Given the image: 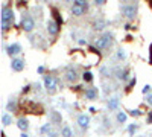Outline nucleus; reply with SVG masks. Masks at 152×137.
Returning <instances> with one entry per match:
<instances>
[{"instance_id":"23","label":"nucleus","mask_w":152,"mask_h":137,"mask_svg":"<svg viewBox=\"0 0 152 137\" xmlns=\"http://www.w3.org/2000/svg\"><path fill=\"white\" fill-rule=\"evenodd\" d=\"M50 117H52V122H61V116L56 111H50Z\"/></svg>"},{"instance_id":"20","label":"nucleus","mask_w":152,"mask_h":137,"mask_svg":"<svg viewBox=\"0 0 152 137\" xmlns=\"http://www.w3.org/2000/svg\"><path fill=\"white\" fill-rule=\"evenodd\" d=\"M40 133L41 134H49V133H52V123H44V125L40 128Z\"/></svg>"},{"instance_id":"37","label":"nucleus","mask_w":152,"mask_h":137,"mask_svg":"<svg viewBox=\"0 0 152 137\" xmlns=\"http://www.w3.org/2000/svg\"><path fill=\"white\" fill-rule=\"evenodd\" d=\"M26 92H29V85H26V87L23 89V93H26Z\"/></svg>"},{"instance_id":"10","label":"nucleus","mask_w":152,"mask_h":137,"mask_svg":"<svg viewBox=\"0 0 152 137\" xmlns=\"http://www.w3.org/2000/svg\"><path fill=\"white\" fill-rule=\"evenodd\" d=\"M97 89L96 87H88V89H85V92H84V95H85V97L87 99H90V101H94V99H97Z\"/></svg>"},{"instance_id":"13","label":"nucleus","mask_w":152,"mask_h":137,"mask_svg":"<svg viewBox=\"0 0 152 137\" xmlns=\"http://www.w3.org/2000/svg\"><path fill=\"white\" fill-rule=\"evenodd\" d=\"M17 127L24 133V131L29 128V122H28V119H26V117H20V119L17 120Z\"/></svg>"},{"instance_id":"22","label":"nucleus","mask_w":152,"mask_h":137,"mask_svg":"<svg viewBox=\"0 0 152 137\" xmlns=\"http://www.w3.org/2000/svg\"><path fill=\"white\" fill-rule=\"evenodd\" d=\"M82 79H84L85 82H91V81H93V73H91L90 70L84 72V75H82Z\"/></svg>"},{"instance_id":"17","label":"nucleus","mask_w":152,"mask_h":137,"mask_svg":"<svg viewBox=\"0 0 152 137\" xmlns=\"http://www.w3.org/2000/svg\"><path fill=\"white\" fill-rule=\"evenodd\" d=\"M6 110L15 113V111H17V101H15V99H9L8 104H6Z\"/></svg>"},{"instance_id":"39","label":"nucleus","mask_w":152,"mask_h":137,"mask_svg":"<svg viewBox=\"0 0 152 137\" xmlns=\"http://www.w3.org/2000/svg\"><path fill=\"white\" fill-rule=\"evenodd\" d=\"M149 61L152 63V44H151V58H149Z\"/></svg>"},{"instance_id":"4","label":"nucleus","mask_w":152,"mask_h":137,"mask_svg":"<svg viewBox=\"0 0 152 137\" xmlns=\"http://www.w3.org/2000/svg\"><path fill=\"white\" fill-rule=\"evenodd\" d=\"M34 28H35V20L31 15H23V18H21V29L24 32H31V31H34Z\"/></svg>"},{"instance_id":"7","label":"nucleus","mask_w":152,"mask_h":137,"mask_svg":"<svg viewBox=\"0 0 152 137\" xmlns=\"http://www.w3.org/2000/svg\"><path fill=\"white\" fill-rule=\"evenodd\" d=\"M11 69L14 70V72H21L24 69V59H21V58H12Z\"/></svg>"},{"instance_id":"9","label":"nucleus","mask_w":152,"mask_h":137,"mask_svg":"<svg viewBox=\"0 0 152 137\" xmlns=\"http://www.w3.org/2000/svg\"><path fill=\"white\" fill-rule=\"evenodd\" d=\"M78 125L82 130H87L88 125H90V116H88V114H79L78 116Z\"/></svg>"},{"instance_id":"25","label":"nucleus","mask_w":152,"mask_h":137,"mask_svg":"<svg viewBox=\"0 0 152 137\" xmlns=\"http://www.w3.org/2000/svg\"><path fill=\"white\" fill-rule=\"evenodd\" d=\"M73 5H78V6H84V8H88V2H84V0H76Z\"/></svg>"},{"instance_id":"28","label":"nucleus","mask_w":152,"mask_h":137,"mask_svg":"<svg viewBox=\"0 0 152 137\" xmlns=\"http://www.w3.org/2000/svg\"><path fill=\"white\" fill-rule=\"evenodd\" d=\"M137 128H138V127H137V125H135V123H134V125H129V127H128V131H129L131 134H134Z\"/></svg>"},{"instance_id":"21","label":"nucleus","mask_w":152,"mask_h":137,"mask_svg":"<svg viewBox=\"0 0 152 137\" xmlns=\"http://www.w3.org/2000/svg\"><path fill=\"white\" fill-rule=\"evenodd\" d=\"M126 119H128V114H126L125 111H119V113H117V122L125 123V122H126Z\"/></svg>"},{"instance_id":"33","label":"nucleus","mask_w":152,"mask_h":137,"mask_svg":"<svg viewBox=\"0 0 152 137\" xmlns=\"http://www.w3.org/2000/svg\"><path fill=\"white\" fill-rule=\"evenodd\" d=\"M34 89H35L37 92H40V90H41V84H38V82H37V84L34 85Z\"/></svg>"},{"instance_id":"31","label":"nucleus","mask_w":152,"mask_h":137,"mask_svg":"<svg viewBox=\"0 0 152 137\" xmlns=\"http://www.w3.org/2000/svg\"><path fill=\"white\" fill-rule=\"evenodd\" d=\"M149 90H151V85H145V87H143V90H142V92H143V93L146 95V93H149Z\"/></svg>"},{"instance_id":"32","label":"nucleus","mask_w":152,"mask_h":137,"mask_svg":"<svg viewBox=\"0 0 152 137\" xmlns=\"http://www.w3.org/2000/svg\"><path fill=\"white\" fill-rule=\"evenodd\" d=\"M146 102H148L149 105H152V95H148V96H146Z\"/></svg>"},{"instance_id":"34","label":"nucleus","mask_w":152,"mask_h":137,"mask_svg":"<svg viewBox=\"0 0 152 137\" xmlns=\"http://www.w3.org/2000/svg\"><path fill=\"white\" fill-rule=\"evenodd\" d=\"M47 137H58V134H56L55 131H52V133H49V134H47Z\"/></svg>"},{"instance_id":"2","label":"nucleus","mask_w":152,"mask_h":137,"mask_svg":"<svg viewBox=\"0 0 152 137\" xmlns=\"http://www.w3.org/2000/svg\"><path fill=\"white\" fill-rule=\"evenodd\" d=\"M137 9H138V5L137 3H123L120 6V11H122L123 17H126L128 20H134L135 18Z\"/></svg>"},{"instance_id":"8","label":"nucleus","mask_w":152,"mask_h":137,"mask_svg":"<svg viewBox=\"0 0 152 137\" xmlns=\"http://www.w3.org/2000/svg\"><path fill=\"white\" fill-rule=\"evenodd\" d=\"M78 78H79L78 70L73 69V67L67 69V72H66V79H67L69 82H76V81H78Z\"/></svg>"},{"instance_id":"16","label":"nucleus","mask_w":152,"mask_h":137,"mask_svg":"<svg viewBox=\"0 0 152 137\" xmlns=\"http://www.w3.org/2000/svg\"><path fill=\"white\" fill-rule=\"evenodd\" d=\"M119 107V97L114 96V97H110L108 99V110H116Z\"/></svg>"},{"instance_id":"36","label":"nucleus","mask_w":152,"mask_h":137,"mask_svg":"<svg viewBox=\"0 0 152 137\" xmlns=\"http://www.w3.org/2000/svg\"><path fill=\"white\" fill-rule=\"evenodd\" d=\"M148 123H152V113H151L149 117H148Z\"/></svg>"},{"instance_id":"24","label":"nucleus","mask_w":152,"mask_h":137,"mask_svg":"<svg viewBox=\"0 0 152 137\" xmlns=\"http://www.w3.org/2000/svg\"><path fill=\"white\" fill-rule=\"evenodd\" d=\"M129 114L132 117H138V116H142V111L140 110H129Z\"/></svg>"},{"instance_id":"5","label":"nucleus","mask_w":152,"mask_h":137,"mask_svg":"<svg viewBox=\"0 0 152 137\" xmlns=\"http://www.w3.org/2000/svg\"><path fill=\"white\" fill-rule=\"evenodd\" d=\"M5 51H6V53H8L9 56L14 58L15 55H18V53L21 52V46H20L18 43H14V44H9L8 47H5Z\"/></svg>"},{"instance_id":"27","label":"nucleus","mask_w":152,"mask_h":137,"mask_svg":"<svg viewBox=\"0 0 152 137\" xmlns=\"http://www.w3.org/2000/svg\"><path fill=\"white\" fill-rule=\"evenodd\" d=\"M53 15L56 17V23H58V24H61V23H62V18L59 17V14H58V11H56V9H53Z\"/></svg>"},{"instance_id":"30","label":"nucleus","mask_w":152,"mask_h":137,"mask_svg":"<svg viewBox=\"0 0 152 137\" xmlns=\"http://www.w3.org/2000/svg\"><path fill=\"white\" fill-rule=\"evenodd\" d=\"M104 3H105V0H94V5L96 6H102Z\"/></svg>"},{"instance_id":"38","label":"nucleus","mask_w":152,"mask_h":137,"mask_svg":"<svg viewBox=\"0 0 152 137\" xmlns=\"http://www.w3.org/2000/svg\"><path fill=\"white\" fill-rule=\"evenodd\" d=\"M20 137H29V134H26V133H21V136Z\"/></svg>"},{"instance_id":"19","label":"nucleus","mask_w":152,"mask_h":137,"mask_svg":"<svg viewBox=\"0 0 152 137\" xmlns=\"http://www.w3.org/2000/svg\"><path fill=\"white\" fill-rule=\"evenodd\" d=\"M2 123H3V127H8L12 123V116L9 113H3L2 114Z\"/></svg>"},{"instance_id":"12","label":"nucleus","mask_w":152,"mask_h":137,"mask_svg":"<svg viewBox=\"0 0 152 137\" xmlns=\"http://www.w3.org/2000/svg\"><path fill=\"white\" fill-rule=\"evenodd\" d=\"M105 26H107V21H105L104 18H97V20L93 23V29H94V31H104Z\"/></svg>"},{"instance_id":"14","label":"nucleus","mask_w":152,"mask_h":137,"mask_svg":"<svg viewBox=\"0 0 152 137\" xmlns=\"http://www.w3.org/2000/svg\"><path fill=\"white\" fill-rule=\"evenodd\" d=\"M44 85H46V89H50V87L56 85V81L52 75H44Z\"/></svg>"},{"instance_id":"15","label":"nucleus","mask_w":152,"mask_h":137,"mask_svg":"<svg viewBox=\"0 0 152 137\" xmlns=\"http://www.w3.org/2000/svg\"><path fill=\"white\" fill-rule=\"evenodd\" d=\"M117 78L120 79V81H126L129 78V70L128 69H120V70H117Z\"/></svg>"},{"instance_id":"18","label":"nucleus","mask_w":152,"mask_h":137,"mask_svg":"<svg viewBox=\"0 0 152 137\" xmlns=\"http://www.w3.org/2000/svg\"><path fill=\"white\" fill-rule=\"evenodd\" d=\"M61 136H62V137H73L72 128H70L69 125H64V127L61 128Z\"/></svg>"},{"instance_id":"26","label":"nucleus","mask_w":152,"mask_h":137,"mask_svg":"<svg viewBox=\"0 0 152 137\" xmlns=\"http://www.w3.org/2000/svg\"><path fill=\"white\" fill-rule=\"evenodd\" d=\"M125 58H126V53H125V51L119 49V51H117V59H125Z\"/></svg>"},{"instance_id":"1","label":"nucleus","mask_w":152,"mask_h":137,"mask_svg":"<svg viewBox=\"0 0 152 137\" xmlns=\"http://www.w3.org/2000/svg\"><path fill=\"white\" fill-rule=\"evenodd\" d=\"M14 23V11L12 8H9V5H3L2 6V29L3 32H6L11 24Z\"/></svg>"},{"instance_id":"6","label":"nucleus","mask_w":152,"mask_h":137,"mask_svg":"<svg viewBox=\"0 0 152 137\" xmlns=\"http://www.w3.org/2000/svg\"><path fill=\"white\" fill-rule=\"evenodd\" d=\"M47 32H49V35H52V37L58 35V32H59V24L56 23V20H49V21H47Z\"/></svg>"},{"instance_id":"29","label":"nucleus","mask_w":152,"mask_h":137,"mask_svg":"<svg viewBox=\"0 0 152 137\" xmlns=\"http://www.w3.org/2000/svg\"><path fill=\"white\" fill-rule=\"evenodd\" d=\"M135 81H137V79H135V78H132V79H131V81H129V84H128V89H132V87H134V85H135Z\"/></svg>"},{"instance_id":"35","label":"nucleus","mask_w":152,"mask_h":137,"mask_svg":"<svg viewBox=\"0 0 152 137\" xmlns=\"http://www.w3.org/2000/svg\"><path fill=\"white\" fill-rule=\"evenodd\" d=\"M43 72H44V67L40 66V67H38V73H43Z\"/></svg>"},{"instance_id":"11","label":"nucleus","mask_w":152,"mask_h":137,"mask_svg":"<svg viewBox=\"0 0 152 137\" xmlns=\"http://www.w3.org/2000/svg\"><path fill=\"white\" fill-rule=\"evenodd\" d=\"M87 9H88V8H84V6H78V5H73V6H72V9H70V12H72V15H76V17H79V15L85 14V12H87Z\"/></svg>"},{"instance_id":"3","label":"nucleus","mask_w":152,"mask_h":137,"mask_svg":"<svg viewBox=\"0 0 152 137\" xmlns=\"http://www.w3.org/2000/svg\"><path fill=\"white\" fill-rule=\"evenodd\" d=\"M111 41H113V34H111V32H105L104 35H100L99 38H96L94 46H96L97 49H107V47L111 44Z\"/></svg>"},{"instance_id":"40","label":"nucleus","mask_w":152,"mask_h":137,"mask_svg":"<svg viewBox=\"0 0 152 137\" xmlns=\"http://www.w3.org/2000/svg\"><path fill=\"white\" fill-rule=\"evenodd\" d=\"M149 5H151V6H152V2H151V3H149Z\"/></svg>"}]
</instances>
